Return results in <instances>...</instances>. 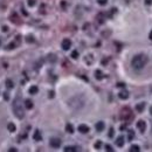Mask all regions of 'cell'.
Wrapping results in <instances>:
<instances>
[{
	"mask_svg": "<svg viewBox=\"0 0 152 152\" xmlns=\"http://www.w3.org/2000/svg\"><path fill=\"white\" fill-rule=\"evenodd\" d=\"M119 117H121L122 121H130V119L134 118V114H132L130 108H124V109H122V111L119 114Z\"/></svg>",
	"mask_w": 152,
	"mask_h": 152,
	"instance_id": "3",
	"label": "cell"
},
{
	"mask_svg": "<svg viewBox=\"0 0 152 152\" xmlns=\"http://www.w3.org/2000/svg\"><path fill=\"white\" fill-rule=\"evenodd\" d=\"M25 107H26V109H32V108H33V101L26 99V101H25Z\"/></svg>",
	"mask_w": 152,
	"mask_h": 152,
	"instance_id": "15",
	"label": "cell"
},
{
	"mask_svg": "<svg viewBox=\"0 0 152 152\" xmlns=\"http://www.w3.org/2000/svg\"><path fill=\"white\" fill-rule=\"evenodd\" d=\"M12 107H13V111H14V115L18 117V118H24L25 116V111H24V109H22V105H21V102H20V99L17 97V98L13 101V103H12Z\"/></svg>",
	"mask_w": 152,
	"mask_h": 152,
	"instance_id": "2",
	"label": "cell"
},
{
	"mask_svg": "<svg viewBox=\"0 0 152 152\" xmlns=\"http://www.w3.org/2000/svg\"><path fill=\"white\" fill-rule=\"evenodd\" d=\"M107 63H108V60H102V64L103 66H107Z\"/></svg>",
	"mask_w": 152,
	"mask_h": 152,
	"instance_id": "35",
	"label": "cell"
},
{
	"mask_svg": "<svg viewBox=\"0 0 152 152\" xmlns=\"http://www.w3.org/2000/svg\"><path fill=\"white\" fill-rule=\"evenodd\" d=\"M37 87H36V85H32V87H30V88H29V94H33V95H34V94H36V92H37Z\"/></svg>",
	"mask_w": 152,
	"mask_h": 152,
	"instance_id": "22",
	"label": "cell"
},
{
	"mask_svg": "<svg viewBox=\"0 0 152 152\" xmlns=\"http://www.w3.org/2000/svg\"><path fill=\"white\" fill-rule=\"evenodd\" d=\"M72 57L73 59H77V57H79V52H77V50H74L72 53Z\"/></svg>",
	"mask_w": 152,
	"mask_h": 152,
	"instance_id": "25",
	"label": "cell"
},
{
	"mask_svg": "<svg viewBox=\"0 0 152 152\" xmlns=\"http://www.w3.org/2000/svg\"><path fill=\"white\" fill-rule=\"evenodd\" d=\"M150 112H151V115H152V108H151V109H150Z\"/></svg>",
	"mask_w": 152,
	"mask_h": 152,
	"instance_id": "42",
	"label": "cell"
},
{
	"mask_svg": "<svg viewBox=\"0 0 152 152\" xmlns=\"http://www.w3.org/2000/svg\"><path fill=\"white\" fill-rule=\"evenodd\" d=\"M137 128H138L142 132H144V131H145V128H146V123H145L144 121H138V122H137Z\"/></svg>",
	"mask_w": 152,
	"mask_h": 152,
	"instance_id": "7",
	"label": "cell"
},
{
	"mask_svg": "<svg viewBox=\"0 0 152 152\" xmlns=\"http://www.w3.org/2000/svg\"><path fill=\"white\" fill-rule=\"evenodd\" d=\"M149 37H150V39H151V40H152V32H151V33H150V36H149Z\"/></svg>",
	"mask_w": 152,
	"mask_h": 152,
	"instance_id": "41",
	"label": "cell"
},
{
	"mask_svg": "<svg viewBox=\"0 0 152 152\" xmlns=\"http://www.w3.org/2000/svg\"><path fill=\"white\" fill-rule=\"evenodd\" d=\"M95 77H96L97 80H102V79L104 77V75H103V73L101 72V70H96V72H95Z\"/></svg>",
	"mask_w": 152,
	"mask_h": 152,
	"instance_id": "14",
	"label": "cell"
},
{
	"mask_svg": "<svg viewBox=\"0 0 152 152\" xmlns=\"http://www.w3.org/2000/svg\"><path fill=\"white\" fill-rule=\"evenodd\" d=\"M79 131H80L81 134H87V132L89 131V128L85 125V124H81V125L79 126Z\"/></svg>",
	"mask_w": 152,
	"mask_h": 152,
	"instance_id": "10",
	"label": "cell"
},
{
	"mask_svg": "<svg viewBox=\"0 0 152 152\" xmlns=\"http://www.w3.org/2000/svg\"><path fill=\"white\" fill-rule=\"evenodd\" d=\"M48 96H49L50 98H53L54 97V91H49V95H48Z\"/></svg>",
	"mask_w": 152,
	"mask_h": 152,
	"instance_id": "34",
	"label": "cell"
},
{
	"mask_svg": "<svg viewBox=\"0 0 152 152\" xmlns=\"http://www.w3.org/2000/svg\"><path fill=\"white\" fill-rule=\"evenodd\" d=\"M6 87L8 88V89H12L13 87H14V83H13V81L12 80H6Z\"/></svg>",
	"mask_w": 152,
	"mask_h": 152,
	"instance_id": "19",
	"label": "cell"
},
{
	"mask_svg": "<svg viewBox=\"0 0 152 152\" xmlns=\"http://www.w3.org/2000/svg\"><path fill=\"white\" fill-rule=\"evenodd\" d=\"M33 138L35 139L36 142H39V140H41V139H42V136H41V134H40V131H39V130H35Z\"/></svg>",
	"mask_w": 152,
	"mask_h": 152,
	"instance_id": "11",
	"label": "cell"
},
{
	"mask_svg": "<svg viewBox=\"0 0 152 152\" xmlns=\"http://www.w3.org/2000/svg\"><path fill=\"white\" fill-rule=\"evenodd\" d=\"M144 108H145V103H139V104L136 105V110H137L138 112H142L144 110Z\"/></svg>",
	"mask_w": 152,
	"mask_h": 152,
	"instance_id": "16",
	"label": "cell"
},
{
	"mask_svg": "<svg viewBox=\"0 0 152 152\" xmlns=\"http://www.w3.org/2000/svg\"><path fill=\"white\" fill-rule=\"evenodd\" d=\"M48 61H49V62H55V61H56V56H55L54 54H49V55H48Z\"/></svg>",
	"mask_w": 152,
	"mask_h": 152,
	"instance_id": "24",
	"label": "cell"
},
{
	"mask_svg": "<svg viewBox=\"0 0 152 152\" xmlns=\"http://www.w3.org/2000/svg\"><path fill=\"white\" fill-rule=\"evenodd\" d=\"M139 151H140V149H139L138 145H132L130 147V152H139Z\"/></svg>",
	"mask_w": 152,
	"mask_h": 152,
	"instance_id": "21",
	"label": "cell"
},
{
	"mask_svg": "<svg viewBox=\"0 0 152 152\" xmlns=\"http://www.w3.org/2000/svg\"><path fill=\"white\" fill-rule=\"evenodd\" d=\"M1 29H2L4 32H7V30H8V28H7V26H4L2 28H1Z\"/></svg>",
	"mask_w": 152,
	"mask_h": 152,
	"instance_id": "36",
	"label": "cell"
},
{
	"mask_svg": "<svg viewBox=\"0 0 152 152\" xmlns=\"http://www.w3.org/2000/svg\"><path fill=\"white\" fill-rule=\"evenodd\" d=\"M28 5L29 6H34L35 5V0H28Z\"/></svg>",
	"mask_w": 152,
	"mask_h": 152,
	"instance_id": "30",
	"label": "cell"
},
{
	"mask_svg": "<svg viewBox=\"0 0 152 152\" xmlns=\"http://www.w3.org/2000/svg\"><path fill=\"white\" fill-rule=\"evenodd\" d=\"M116 145L119 146V147H122V146L124 145V138H123V137H118L116 139Z\"/></svg>",
	"mask_w": 152,
	"mask_h": 152,
	"instance_id": "12",
	"label": "cell"
},
{
	"mask_svg": "<svg viewBox=\"0 0 152 152\" xmlns=\"http://www.w3.org/2000/svg\"><path fill=\"white\" fill-rule=\"evenodd\" d=\"M7 129H8L9 132H14V131H15V125H14L13 123H8V124H7Z\"/></svg>",
	"mask_w": 152,
	"mask_h": 152,
	"instance_id": "20",
	"label": "cell"
},
{
	"mask_svg": "<svg viewBox=\"0 0 152 152\" xmlns=\"http://www.w3.org/2000/svg\"><path fill=\"white\" fill-rule=\"evenodd\" d=\"M77 151V147L75 146H66L64 147V152H76Z\"/></svg>",
	"mask_w": 152,
	"mask_h": 152,
	"instance_id": "13",
	"label": "cell"
},
{
	"mask_svg": "<svg viewBox=\"0 0 152 152\" xmlns=\"http://www.w3.org/2000/svg\"><path fill=\"white\" fill-rule=\"evenodd\" d=\"M95 147H96V149H99V147H101V142H97V143H95Z\"/></svg>",
	"mask_w": 152,
	"mask_h": 152,
	"instance_id": "32",
	"label": "cell"
},
{
	"mask_svg": "<svg viewBox=\"0 0 152 152\" xmlns=\"http://www.w3.org/2000/svg\"><path fill=\"white\" fill-rule=\"evenodd\" d=\"M124 129H125V124H124V125H122V126H121V130H124Z\"/></svg>",
	"mask_w": 152,
	"mask_h": 152,
	"instance_id": "40",
	"label": "cell"
},
{
	"mask_svg": "<svg viewBox=\"0 0 152 152\" xmlns=\"http://www.w3.org/2000/svg\"><path fill=\"white\" fill-rule=\"evenodd\" d=\"M92 61H94V59H92V55H87L85 56V62H87V64H92Z\"/></svg>",
	"mask_w": 152,
	"mask_h": 152,
	"instance_id": "17",
	"label": "cell"
},
{
	"mask_svg": "<svg viewBox=\"0 0 152 152\" xmlns=\"http://www.w3.org/2000/svg\"><path fill=\"white\" fill-rule=\"evenodd\" d=\"M61 46H62L63 50H68V49H70V47H72V41H70L69 39H64L62 41V43H61Z\"/></svg>",
	"mask_w": 152,
	"mask_h": 152,
	"instance_id": "6",
	"label": "cell"
},
{
	"mask_svg": "<svg viewBox=\"0 0 152 152\" xmlns=\"http://www.w3.org/2000/svg\"><path fill=\"white\" fill-rule=\"evenodd\" d=\"M134 137V132H132V131H129V140H131Z\"/></svg>",
	"mask_w": 152,
	"mask_h": 152,
	"instance_id": "29",
	"label": "cell"
},
{
	"mask_svg": "<svg viewBox=\"0 0 152 152\" xmlns=\"http://www.w3.org/2000/svg\"><path fill=\"white\" fill-rule=\"evenodd\" d=\"M95 128H96V130H97V131H103V130H104V128H105V124H104L102 121H99V122L96 123Z\"/></svg>",
	"mask_w": 152,
	"mask_h": 152,
	"instance_id": "8",
	"label": "cell"
},
{
	"mask_svg": "<svg viewBox=\"0 0 152 152\" xmlns=\"http://www.w3.org/2000/svg\"><path fill=\"white\" fill-rule=\"evenodd\" d=\"M11 48H15V45H14V43H9L8 47H7V49H11Z\"/></svg>",
	"mask_w": 152,
	"mask_h": 152,
	"instance_id": "31",
	"label": "cell"
},
{
	"mask_svg": "<svg viewBox=\"0 0 152 152\" xmlns=\"http://www.w3.org/2000/svg\"><path fill=\"white\" fill-rule=\"evenodd\" d=\"M105 151H108V152H112V151H114V149L111 147V145H105Z\"/></svg>",
	"mask_w": 152,
	"mask_h": 152,
	"instance_id": "26",
	"label": "cell"
},
{
	"mask_svg": "<svg viewBox=\"0 0 152 152\" xmlns=\"http://www.w3.org/2000/svg\"><path fill=\"white\" fill-rule=\"evenodd\" d=\"M49 145L52 147H54V149H57L61 145V139H59V138H52L50 142H49Z\"/></svg>",
	"mask_w": 152,
	"mask_h": 152,
	"instance_id": "5",
	"label": "cell"
},
{
	"mask_svg": "<svg viewBox=\"0 0 152 152\" xmlns=\"http://www.w3.org/2000/svg\"><path fill=\"white\" fill-rule=\"evenodd\" d=\"M103 17H104V14H103V13H99L98 15H97V21H98L99 24H103V22H104Z\"/></svg>",
	"mask_w": 152,
	"mask_h": 152,
	"instance_id": "23",
	"label": "cell"
},
{
	"mask_svg": "<svg viewBox=\"0 0 152 152\" xmlns=\"http://www.w3.org/2000/svg\"><path fill=\"white\" fill-rule=\"evenodd\" d=\"M118 97H119L121 99H126L128 97H129V92H128L126 90H122V91H119Z\"/></svg>",
	"mask_w": 152,
	"mask_h": 152,
	"instance_id": "9",
	"label": "cell"
},
{
	"mask_svg": "<svg viewBox=\"0 0 152 152\" xmlns=\"http://www.w3.org/2000/svg\"><path fill=\"white\" fill-rule=\"evenodd\" d=\"M147 62V56L145 55V54H138V55H136L134 59H132V67H134V69H137V70H140V69H143L144 67H145V64Z\"/></svg>",
	"mask_w": 152,
	"mask_h": 152,
	"instance_id": "1",
	"label": "cell"
},
{
	"mask_svg": "<svg viewBox=\"0 0 152 152\" xmlns=\"http://www.w3.org/2000/svg\"><path fill=\"white\" fill-rule=\"evenodd\" d=\"M26 41H27V42H33V41H34V37H33L32 35L27 36V37H26Z\"/></svg>",
	"mask_w": 152,
	"mask_h": 152,
	"instance_id": "27",
	"label": "cell"
},
{
	"mask_svg": "<svg viewBox=\"0 0 152 152\" xmlns=\"http://www.w3.org/2000/svg\"><path fill=\"white\" fill-rule=\"evenodd\" d=\"M9 20L12 21V22H14V24H17V25H20L21 24V18L18 15V13H15V12H13L12 14H11V18Z\"/></svg>",
	"mask_w": 152,
	"mask_h": 152,
	"instance_id": "4",
	"label": "cell"
},
{
	"mask_svg": "<svg viewBox=\"0 0 152 152\" xmlns=\"http://www.w3.org/2000/svg\"><path fill=\"white\" fill-rule=\"evenodd\" d=\"M144 1H145V4H146V5H151V4H152V0H144Z\"/></svg>",
	"mask_w": 152,
	"mask_h": 152,
	"instance_id": "33",
	"label": "cell"
},
{
	"mask_svg": "<svg viewBox=\"0 0 152 152\" xmlns=\"http://www.w3.org/2000/svg\"><path fill=\"white\" fill-rule=\"evenodd\" d=\"M112 134H114V130H112V129H110V132H109V136H110V137H112Z\"/></svg>",
	"mask_w": 152,
	"mask_h": 152,
	"instance_id": "37",
	"label": "cell"
},
{
	"mask_svg": "<svg viewBox=\"0 0 152 152\" xmlns=\"http://www.w3.org/2000/svg\"><path fill=\"white\" fill-rule=\"evenodd\" d=\"M97 2H98L99 5H102V6H104L105 4L108 2V0H97Z\"/></svg>",
	"mask_w": 152,
	"mask_h": 152,
	"instance_id": "28",
	"label": "cell"
},
{
	"mask_svg": "<svg viewBox=\"0 0 152 152\" xmlns=\"http://www.w3.org/2000/svg\"><path fill=\"white\" fill-rule=\"evenodd\" d=\"M66 130H67V132H69V134H73V132H74V126H73L70 123H68V124L66 125Z\"/></svg>",
	"mask_w": 152,
	"mask_h": 152,
	"instance_id": "18",
	"label": "cell"
},
{
	"mask_svg": "<svg viewBox=\"0 0 152 152\" xmlns=\"http://www.w3.org/2000/svg\"><path fill=\"white\" fill-rule=\"evenodd\" d=\"M117 85H118V87H124V85H125V84H123V83H118V84H117Z\"/></svg>",
	"mask_w": 152,
	"mask_h": 152,
	"instance_id": "38",
	"label": "cell"
},
{
	"mask_svg": "<svg viewBox=\"0 0 152 152\" xmlns=\"http://www.w3.org/2000/svg\"><path fill=\"white\" fill-rule=\"evenodd\" d=\"M12 151H13V152H15V151H17V150H15V149H13V147H12V149H9V152H12Z\"/></svg>",
	"mask_w": 152,
	"mask_h": 152,
	"instance_id": "39",
	"label": "cell"
}]
</instances>
